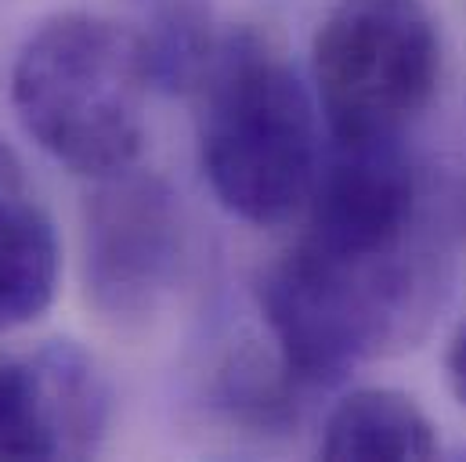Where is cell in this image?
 Masks as SVG:
<instances>
[{
    "label": "cell",
    "mask_w": 466,
    "mask_h": 462,
    "mask_svg": "<svg viewBox=\"0 0 466 462\" xmlns=\"http://www.w3.org/2000/svg\"><path fill=\"white\" fill-rule=\"evenodd\" d=\"M438 231L398 242H337L300 231L260 278V315L293 387H333L412 344L445 296Z\"/></svg>",
    "instance_id": "6da1fadb"
},
{
    "label": "cell",
    "mask_w": 466,
    "mask_h": 462,
    "mask_svg": "<svg viewBox=\"0 0 466 462\" xmlns=\"http://www.w3.org/2000/svg\"><path fill=\"white\" fill-rule=\"evenodd\" d=\"M199 166L218 203L246 225L275 228L297 217L319 181V102L253 33L232 29L192 58Z\"/></svg>",
    "instance_id": "7a4b0ae2"
},
{
    "label": "cell",
    "mask_w": 466,
    "mask_h": 462,
    "mask_svg": "<svg viewBox=\"0 0 466 462\" xmlns=\"http://www.w3.org/2000/svg\"><path fill=\"white\" fill-rule=\"evenodd\" d=\"M152 76V44L127 22L62 11L18 47L11 109L55 163L98 181L134 166L145 145Z\"/></svg>",
    "instance_id": "3957f363"
},
{
    "label": "cell",
    "mask_w": 466,
    "mask_h": 462,
    "mask_svg": "<svg viewBox=\"0 0 466 462\" xmlns=\"http://www.w3.org/2000/svg\"><path fill=\"white\" fill-rule=\"evenodd\" d=\"M311 80L337 145L401 141L441 80L427 0H337L315 29Z\"/></svg>",
    "instance_id": "277c9868"
},
{
    "label": "cell",
    "mask_w": 466,
    "mask_h": 462,
    "mask_svg": "<svg viewBox=\"0 0 466 462\" xmlns=\"http://www.w3.org/2000/svg\"><path fill=\"white\" fill-rule=\"evenodd\" d=\"M84 210V282L113 322H145L167 307L188 267L181 196L148 170L95 181Z\"/></svg>",
    "instance_id": "5b68a950"
},
{
    "label": "cell",
    "mask_w": 466,
    "mask_h": 462,
    "mask_svg": "<svg viewBox=\"0 0 466 462\" xmlns=\"http://www.w3.org/2000/svg\"><path fill=\"white\" fill-rule=\"evenodd\" d=\"M109 430V387L73 340L0 350V459H87Z\"/></svg>",
    "instance_id": "8992f818"
},
{
    "label": "cell",
    "mask_w": 466,
    "mask_h": 462,
    "mask_svg": "<svg viewBox=\"0 0 466 462\" xmlns=\"http://www.w3.org/2000/svg\"><path fill=\"white\" fill-rule=\"evenodd\" d=\"M58 231L0 137V336L33 326L58 293Z\"/></svg>",
    "instance_id": "52a82bcc"
},
{
    "label": "cell",
    "mask_w": 466,
    "mask_h": 462,
    "mask_svg": "<svg viewBox=\"0 0 466 462\" xmlns=\"http://www.w3.org/2000/svg\"><path fill=\"white\" fill-rule=\"evenodd\" d=\"M322 459H434L438 430L401 390L361 387L333 405L319 441Z\"/></svg>",
    "instance_id": "ba28073f"
},
{
    "label": "cell",
    "mask_w": 466,
    "mask_h": 462,
    "mask_svg": "<svg viewBox=\"0 0 466 462\" xmlns=\"http://www.w3.org/2000/svg\"><path fill=\"white\" fill-rule=\"evenodd\" d=\"M445 372H449V387L456 394V401L466 408V322L456 329L449 354H445Z\"/></svg>",
    "instance_id": "9c48e42d"
}]
</instances>
